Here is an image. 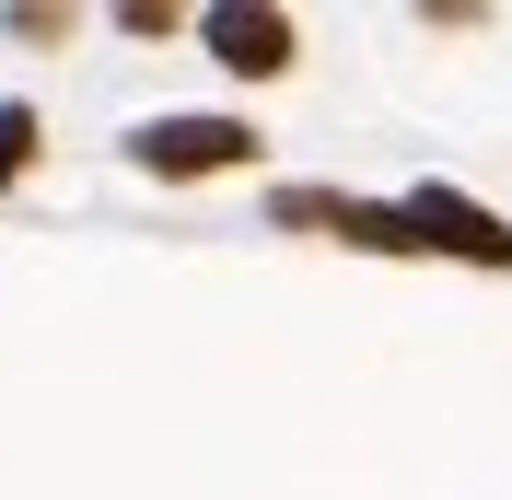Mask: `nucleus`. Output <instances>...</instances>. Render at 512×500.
Masks as SVG:
<instances>
[{
    "instance_id": "1",
    "label": "nucleus",
    "mask_w": 512,
    "mask_h": 500,
    "mask_svg": "<svg viewBox=\"0 0 512 500\" xmlns=\"http://www.w3.org/2000/svg\"><path fill=\"white\" fill-rule=\"evenodd\" d=\"M128 163L140 175H233V163H256V128L245 117H140Z\"/></svg>"
},
{
    "instance_id": "2",
    "label": "nucleus",
    "mask_w": 512,
    "mask_h": 500,
    "mask_svg": "<svg viewBox=\"0 0 512 500\" xmlns=\"http://www.w3.org/2000/svg\"><path fill=\"white\" fill-rule=\"evenodd\" d=\"M396 210H408V245H419V256H466V268H512V221H501V210H478L466 187H408Z\"/></svg>"
},
{
    "instance_id": "3",
    "label": "nucleus",
    "mask_w": 512,
    "mask_h": 500,
    "mask_svg": "<svg viewBox=\"0 0 512 500\" xmlns=\"http://www.w3.org/2000/svg\"><path fill=\"white\" fill-rule=\"evenodd\" d=\"M198 47H210L233 82H280L291 47H303V24H291V12H268V0H210V12H198Z\"/></svg>"
},
{
    "instance_id": "4",
    "label": "nucleus",
    "mask_w": 512,
    "mask_h": 500,
    "mask_svg": "<svg viewBox=\"0 0 512 500\" xmlns=\"http://www.w3.org/2000/svg\"><path fill=\"white\" fill-rule=\"evenodd\" d=\"M35 140H47V128H35V105H0V187H24Z\"/></svg>"
}]
</instances>
